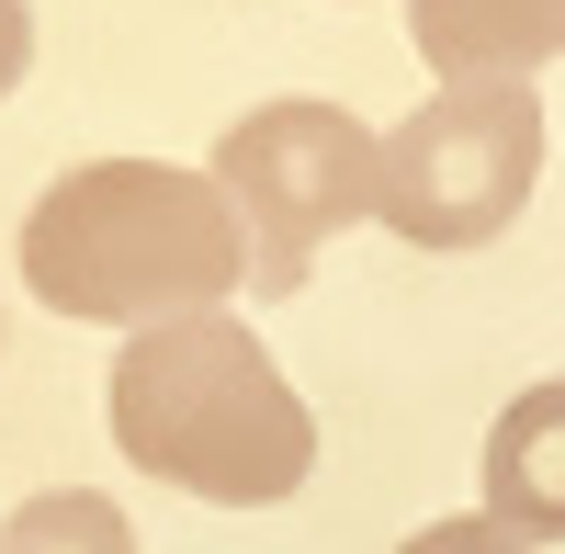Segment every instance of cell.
Listing matches in <instances>:
<instances>
[{"mask_svg": "<svg viewBox=\"0 0 565 554\" xmlns=\"http://www.w3.org/2000/svg\"><path fill=\"white\" fill-rule=\"evenodd\" d=\"M23 284H34V306L90 317V329H170V317H215L238 295L249 249H238V215H226L215 170L90 159L34 193Z\"/></svg>", "mask_w": 565, "mask_h": 554, "instance_id": "cell-1", "label": "cell"}, {"mask_svg": "<svg viewBox=\"0 0 565 554\" xmlns=\"http://www.w3.org/2000/svg\"><path fill=\"white\" fill-rule=\"evenodd\" d=\"M114 452L215 510H282L317 476V419L249 317H170L114 351Z\"/></svg>", "mask_w": 565, "mask_h": 554, "instance_id": "cell-2", "label": "cell"}, {"mask_svg": "<svg viewBox=\"0 0 565 554\" xmlns=\"http://www.w3.org/2000/svg\"><path fill=\"white\" fill-rule=\"evenodd\" d=\"M373 181H385V136L351 103H260L215 136V193L238 215L249 249V295H295L306 260L373 215Z\"/></svg>", "mask_w": 565, "mask_h": 554, "instance_id": "cell-3", "label": "cell"}, {"mask_svg": "<svg viewBox=\"0 0 565 554\" xmlns=\"http://www.w3.org/2000/svg\"><path fill=\"white\" fill-rule=\"evenodd\" d=\"M532 181H543V90L532 79L430 90V103L385 136L373 215H385L407 249H487L498 226H521Z\"/></svg>", "mask_w": 565, "mask_h": 554, "instance_id": "cell-4", "label": "cell"}, {"mask_svg": "<svg viewBox=\"0 0 565 554\" xmlns=\"http://www.w3.org/2000/svg\"><path fill=\"white\" fill-rule=\"evenodd\" d=\"M407 45L452 90L532 79L543 57H565V0H407Z\"/></svg>", "mask_w": 565, "mask_h": 554, "instance_id": "cell-5", "label": "cell"}, {"mask_svg": "<svg viewBox=\"0 0 565 554\" xmlns=\"http://www.w3.org/2000/svg\"><path fill=\"white\" fill-rule=\"evenodd\" d=\"M487 521L521 543H565V374L521 385L487 430Z\"/></svg>", "mask_w": 565, "mask_h": 554, "instance_id": "cell-6", "label": "cell"}, {"mask_svg": "<svg viewBox=\"0 0 565 554\" xmlns=\"http://www.w3.org/2000/svg\"><path fill=\"white\" fill-rule=\"evenodd\" d=\"M0 554H136V521L90 487H45L0 521Z\"/></svg>", "mask_w": 565, "mask_h": 554, "instance_id": "cell-7", "label": "cell"}, {"mask_svg": "<svg viewBox=\"0 0 565 554\" xmlns=\"http://www.w3.org/2000/svg\"><path fill=\"white\" fill-rule=\"evenodd\" d=\"M396 554H532L521 532H498L487 510H463V521H430V532H407Z\"/></svg>", "mask_w": 565, "mask_h": 554, "instance_id": "cell-8", "label": "cell"}, {"mask_svg": "<svg viewBox=\"0 0 565 554\" xmlns=\"http://www.w3.org/2000/svg\"><path fill=\"white\" fill-rule=\"evenodd\" d=\"M34 68V0H0V90Z\"/></svg>", "mask_w": 565, "mask_h": 554, "instance_id": "cell-9", "label": "cell"}]
</instances>
